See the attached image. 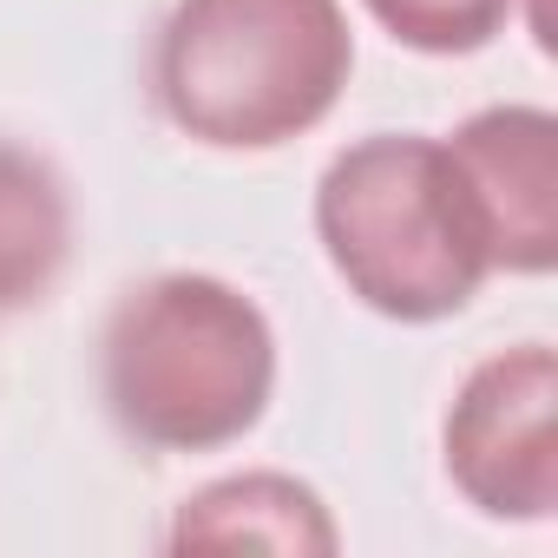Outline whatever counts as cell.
I'll use <instances>...</instances> for the list:
<instances>
[{"mask_svg": "<svg viewBox=\"0 0 558 558\" xmlns=\"http://www.w3.org/2000/svg\"><path fill=\"white\" fill-rule=\"evenodd\" d=\"M99 388L125 440L151 453H217L276 395L269 316L223 276L165 269L106 316Z\"/></svg>", "mask_w": 558, "mask_h": 558, "instance_id": "1", "label": "cell"}, {"mask_svg": "<svg viewBox=\"0 0 558 558\" xmlns=\"http://www.w3.org/2000/svg\"><path fill=\"white\" fill-rule=\"evenodd\" d=\"M355 73L342 0H178L151 47L165 119L217 151L316 132Z\"/></svg>", "mask_w": 558, "mask_h": 558, "instance_id": "2", "label": "cell"}, {"mask_svg": "<svg viewBox=\"0 0 558 558\" xmlns=\"http://www.w3.org/2000/svg\"><path fill=\"white\" fill-rule=\"evenodd\" d=\"M316 236L349 296L388 323H440L493 276L460 165L427 132H375L336 151L316 184Z\"/></svg>", "mask_w": 558, "mask_h": 558, "instance_id": "3", "label": "cell"}, {"mask_svg": "<svg viewBox=\"0 0 558 558\" xmlns=\"http://www.w3.org/2000/svg\"><path fill=\"white\" fill-rule=\"evenodd\" d=\"M447 480L486 519H551L558 506V362L545 342L486 355L447 408Z\"/></svg>", "mask_w": 558, "mask_h": 558, "instance_id": "4", "label": "cell"}, {"mask_svg": "<svg viewBox=\"0 0 558 558\" xmlns=\"http://www.w3.org/2000/svg\"><path fill=\"white\" fill-rule=\"evenodd\" d=\"M493 269L545 276L558 263V119L545 106H486L447 132Z\"/></svg>", "mask_w": 558, "mask_h": 558, "instance_id": "5", "label": "cell"}, {"mask_svg": "<svg viewBox=\"0 0 558 558\" xmlns=\"http://www.w3.org/2000/svg\"><path fill=\"white\" fill-rule=\"evenodd\" d=\"M178 551H336V519L290 473H230L191 493L171 519Z\"/></svg>", "mask_w": 558, "mask_h": 558, "instance_id": "6", "label": "cell"}, {"mask_svg": "<svg viewBox=\"0 0 558 558\" xmlns=\"http://www.w3.org/2000/svg\"><path fill=\"white\" fill-rule=\"evenodd\" d=\"M73 250V204L47 158L0 138V310L40 303Z\"/></svg>", "mask_w": 558, "mask_h": 558, "instance_id": "7", "label": "cell"}, {"mask_svg": "<svg viewBox=\"0 0 558 558\" xmlns=\"http://www.w3.org/2000/svg\"><path fill=\"white\" fill-rule=\"evenodd\" d=\"M362 8L414 53H473L512 21V0H362Z\"/></svg>", "mask_w": 558, "mask_h": 558, "instance_id": "8", "label": "cell"}]
</instances>
